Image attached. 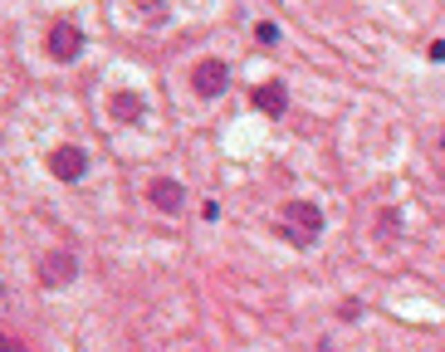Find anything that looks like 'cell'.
Wrapping results in <instances>:
<instances>
[{
  "instance_id": "obj_4",
  "label": "cell",
  "mask_w": 445,
  "mask_h": 352,
  "mask_svg": "<svg viewBox=\"0 0 445 352\" xmlns=\"http://www.w3.org/2000/svg\"><path fill=\"white\" fill-rule=\"evenodd\" d=\"M226 79H230V74H226L220 59H201V64L191 69V88H196L201 98H215L220 88H226Z\"/></svg>"
},
{
  "instance_id": "obj_12",
  "label": "cell",
  "mask_w": 445,
  "mask_h": 352,
  "mask_svg": "<svg viewBox=\"0 0 445 352\" xmlns=\"http://www.w3.org/2000/svg\"><path fill=\"white\" fill-rule=\"evenodd\" d=\"M440 142H445V133H440Z\"/></svg>"
},
{
  "instance_id": "obj_5",
  "label": "cell",
  "mask_w": 445,
  "mask_h": 352,
  "mask_svg": "<svg viewBox=\"0 0 445 352\" xmlns=\"http://www.w3.org/2000/svg\"><path fill=\"white\" fill-rule=\"evenodd\" d=\"M74 269H79V264H74L69 250H54V255H44V264H39V284H44V289H64V284L74 279Z\"/></svg>"
},
{
  "instance_id": "obj_7",
  "label": "cell",
  "mask_w": 445,
  "mask_h": 352,
  "mask_svg": "<svg viewBox=\"0 0 445 352\" xmlns=\"http://www.w3.org/2000/svg\"><path fill=\"white\" fill-rule=\"evenodd\" d=\"M250 103H255L259 113H269V117H279V113L289 108V93H284V84H279V79H269V84H259V88L250 93Z\"/></svg>"
},
{
  "instance_id": "obj_3",
  "label": "cell",
  "mask_w": 445,
  "mask_h": 352,
  "mask_svg": "<svg viewBox=\"0 0 445 352\" xmlns=\"http://www.w3.org/2000/svg\"><path fill=\"white\" fill-rule=\"evenodd\" d=\"M49 54L59 59V64H69V59H79V49H83V30L79 25H69V20H59V25H49Z\"/></svg>"
},
{
  "instance_id": "obj_1",
  "label": "cell",
  "mask_w": 445,
  "mask_h": 352,
  "mask_svg": "<svg viewBox=\"0 0 445 352\" xmlns=\"http://www.w3.org/2000/svg\"><path fill=\"white\" fill-rule=\"evenodd\" d=\"M284 235H289V240L294 245H313L318 240V230H323V211L313 206V201H289L284 206Z\"/></svg>"
},
{
  "instance_id": "obj_10",
  "label": "cell",
  "mask_w": 445,
  "mask_h": 352,
  "mask_svg": "<svg viewBox=\"0 0 445 352\" xmlns=\"http://www.w3.org/2000/svg\"><path fill=\"white\" fill-rule=\"evenodd\" d=\"M357 309H362L357 299H343V309H338V318H343V323H353V318H357Z\"/></svg>"
},
{
  "instance_id": "obj_8",
  "label": "cell",
  "mask_w": 445,
  "mask_h": 352,
  "mask_svg": "<svg viewBox=\"0 0 445 352\" xmlns=\"http://www.w3.org/2000/svg\"><path fill=\"white\" fill-rule=\"evenodd\" d=\"M108 108H113L118 123H137V117L147 113V103H142L137 93H113V103H108Z\"/></svg>"
},
{
  "instance_id": "obj_11",
  "label": "cell",
  "mask_w": 445,
  "mask_h": 352,
  "mask_svg": "<svg viewBox=\"0 0 445 352\" xmlns=\"http://www.w3.org/2000/svg\"><path fill=\"white\" fill-rule=\"evenodd\" d=\"M431 59H445V39H435V44H431Z\"/></svg>"
},
{
  "instance_id": "obj_6",
  "label": "cell",
  "mask_w": 445,
  "mask_h": 352,
  "mask_svg": "<svg viewBox=\"0 0 445 352\" xmlns=\"http://www.w3.org/2000/svg\"><path fill=\"white\" fill-rule=\"evenodd\" d=\"M147 201H152L157 211H166V215H172V211H181V201H186V186H181V182H172V176H161V182H152V186H147Z\"/></svg>"
},
{
  "instance_id": "obj_2",
  "label": "cell",
  "mask_w": 445,
  "mask_h": 352,
  "mask_svg": "<svg viewBox=\"0 0 445 352\" xmlns=\"http://www.w3.org/2000/svg\"><path fill=\"white\" fill-rule=\"evenodd\" d=\"M49 171L59 176V182H79V176L88 171V152H83V147H74V142L54 147V152H49Z\"/></svg>"
},
{
  "instance_id": "obj_9",
  "label": "cell",
  "mask_w": 445,
  "mask_h": 352,
  "mask_svg": "<svg viewBox=\"0 0 445 352\" xmlns=\"http://www.w3.org/2000/svg\"><path fill=\"white\" fill-rule=\"evenodd\" d=\"M255 35H259V44H279V25H269V20H264Z\"/></svg>"
}]
</instances>
